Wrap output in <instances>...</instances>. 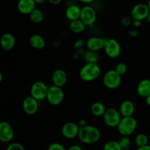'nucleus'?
Masks as SVG:
<instances>
[{"label": "nucleus", "instance_id": "f257e3e1", "mask_svg": "<svg viewBox=\"0 0 150 150\" xmlns=\"http://www.w3.org/2000/svg\"><path fill=\"white\" fill-rule=\"evenodd\" d=\"M100 136L101 133L99 129L95 126L89 125L83 127H80L78 135L79 140L87 144L97 143L100 139Z\"/></svg>", "mask_w": 150, "mask_h": 150}, {"label": "nucleus", "instance_id": "f03ea898", "mask_svg": "<svg viewBox=\"0 0 150 150\" xmlns=\"http://www.w3.org/2000/svg\"><path fill=\"white\" fill-rule=\"evenodd\" d=\"M101 73V69L98 63H86L79 72L80 78L86 82L96 80Z\"/></svg>", "mask_w": 150, "mask_h": 150}, {"label": "nucleus", "instance_id": "7ed1b4c3", "mask_svg": "<svg viewBox=\"0 0 150 150\" xmlns=\"http://www.w3.org/2000/svg\"><path fill=\"white\" fill-rule=\"evenodd\" d=\"M118 132L122 136H129L133 134L137 127V121L133 117H122L120 123L117 125Z\"/></svg>", "mask_w": 150, "mask_h": 150}, {"label": "nucleus", "instance_id": "20e7f679", "mask_svg": "<svg viewBox=\"0 0 150 150\" xmlns=\"http://www.w3.org/2000/svg\"><path fill=\"white\" fill-rule=\"evenodd\" d=\"M64 93L62 87L54 84L48 86L46 100L51 105H58L61 104L64 100Z\"/></svg>", "mask_w": 150, "mask_h": 150}, {"label": "nucleus", "instance_id": "39448f33", "mask_svg": "<svg viewBox=\"0 0 150 150\" xmlns=\"http://www.w3.org/2000/svg\"><path fill=\"white\" fill-rule=\"evenodd\" d=\"M121 82L122 76L116 71L115 69L107 71L103 76V83L108 89H117L120 86Z\"/></svg>", "mask_w": 150, "mask_h": 150}, {"label": "nucleus", "instance_id": "423d86ee", "mask_svg": "<svg viewBox=\"0 0 150 150\" xmlns=\"http://www.w3.org/2000/svg\"><path fill=\"white\" fill-rule=\"evenodd\" d=\"M48 86L44 82L35 81L32 85L30 89V95L38 101L46 99Z\"/></svg>", "mask_w": 150, "mask_h": 150}, {"label": "nucleus", "instance_id": "0eeeda50", "mask_svg": "<svg viewBox=\"0 0 150 150\" xmlns=\"http://www.w3.org/2000/svg\"><path fill=\"white\" fill-rule=\"evenodd\" d=\"M103 48L106 55L111 59L117 58L121 53V47L120 43L117 42V40L113 38L105 40Z\"/></svg>", "mask_w": 150, "mask_h": 150}, {"label": "nucleus", "instance_id": "6e6552de", "mask_svg": "<svg viewBox=\"0 0 150 150\" xmlns=\"http://www.w3.org/2000/svg\"><path fill=\"white\" fill-rule=\"evenodd\" d=\"M122 119L120 111L114 108L106 109L103 115V120L106 125L110 127H117Z\"/></svg>", "mask_w": 150, "mask_h": 150}, {"label": "nucleus", "instance_id": "1a4fd4ad", "mask_svg": "<svg viewBox=\"0 0 150 150\" xmlns=\"http://www.w3.org/2000/svg\"><path fill=\"white\" fill-rule=\"evenodd\" d=\"M80 19L86 25V26H92L96 21V11L92 6H84L81 8Z\"/></svg>", "mask_w": 150, "mask_h": 150}, {"label": "nucleus", "instance_id": "9d476101", "mask_svg": "<svg viewBox=\"0 0 150 150\" xmlns=\"http://www.w3.org/2000/svg\"><path fill=\"white\" fill-rule=\"evenodd\" d=\"M149 13V10L147 4L139 3L132 8L130 11V17L133 20H139L142 21L146 19Z\"/></svg>", "mask_w": 150, "mask_h": 150}, {"label": "nucleus", "instance_id": "9b49d317", "mask_svg": "<svg viewBox=\"0 0 150 150\" xmlns=\"http://www.w3.org/2000/svg\"><path fill=\"white\" fill-rule=\"evenodd\" d=\"M14 136V130L13 127L7 122H0V142H10Z\"/></svg>", "mask_w": 150, "mask_h": 150}, {"label": "nucleus", "instance_id": "f8f14e48", "mask_svg": "<svg viewBox=\"0 0 150 150\" xmlns=\"http://www.w3.org/2000/svg\"><path fill=\"white\" fill-rule=\"evenodd\" d=\"M79 125L75 122H69L62 126L61 130L62 135L67 139H72L78 136L79 132Z\"/></svg>", "mask_w": 150, "mask_h": 150}, {"label": "nucleus", "instance_id": "ddd939ff", "mask_svg": "<svg viewBox=\"0 0 150 150\" xmlns=\"http://www.w3.org/2000/svg\"><path fill=\"white\" fill-rule=\"evenodd\" d=\"M23 110L26 114L28 115H33L39 108V105H38V100H37L33 97L28 96L24 98L23 101Z\"/></svg>", "mask_w": 150, "mask_h": 150}, {"label": "nucleus", "instance_id": "4468645a", "mask_svg": "<svg viewBox=\"0 0 150 150\" xmlns=\"http://www.w3.org/2000/svg\"><path fill=\"white\" fill-rule=\"evenodd\" d=\"M35 0H19L17 4L18 10L23 15H29L36 7Z\"/></svg>", "mask_w": 150, "mask_h": 150}, {"label": "nucleus", "instance_id": "2eb2a0df", "mask_svg": "<svg viewBox=\"0 0 150 150\" xmlns=\"http://www.w3.org/2000/svg\"><path fill=\"white\" fill-rule=\"evenodd\" d=\"M16 44V38L11 33H4L0 38V45L6 51H11Z\"/></svg>", "mask_w": 150, "mask_h": 150}, {"label": "nucleus", "instance_id": "dca6fc26", "mask_svg": "<svg viewBox=\"0 0 150 150\" xmlns=\"http://www.w3.org/2000/svg\"><path fill=\"white\" fill-rule=\"evenodd\" d=\"M67 80V73L62 69H57L52 74V81L54 85L62 87L65 85Z\"/></svg>", "mask_w": 150, "mask_h": 150}, {"label": "nucleus", "instance_id": "f3484780", "mask_svg": "<svg viewBox=\"0 0 150 150\" xmlns=\"http://www.w3.org/2000/svg\"><path fill=\"white\" fill-rule=\"evenodd\" d=\"M104 43H105V40L103 38L99 37H92L88 39L86 42V47L89 50L98 52V51L103 48Z\"/></svg>", "mask_w": 150, "mask_h": 150}, {"label": "nucleus", "instance_id": "a211bd4d", "mask_svg": "<svg viewBox=\"0 0 150 150\" xmlns=\"http://www.w3.org/2000/svg\"><path fill=\"white\" fill-rule=\"evenodd\" d=\"M135 112V105L132 101L125 100L120 104V113L122 117H130Z\"/></svg>", "mask_w": 150, "mask_h": 150}, {"label": "nucleus", "instance_id": "6ab92c4d", "mask_svg": "<svg viewBox=\"0 0 150 150\" xmlns=\"http://www.w3.org/2000/svg\"><path fill=\"white\" fill-rule=\"evenodd\" d=\"M137 93L142 98H146L150 95V79H145L141 81L137 86Z\"/></svg>", "mask_w": 150, "mask_h": 150}, {"label": "nucleus", "instance_id": "aec40b11", "mask_svg": "<svg viewBox=\"0 0 150 150\" xmlns=\"http://www.w3.org/2000/svg\"><path fill=\"white\" fill-rule=\"evenodd\" d=\"M81 8L76 4H72L67 7L65 11V16L69 21L76 20L80 18Z\"/></svg>", "mask_w": 150, "mask_h": 150}, {"label": "nucleus", "instance_id": "412c9836", "mask_svg": "<svg viewBox=\"0 0 150 150\" xmlns=\"http://www.w3.org/2000/svg\"><path fill=\"white\" fill-rule=\"evenodd\" d=\"M29 44L35 49L41 50L45 47V40L41 35L35 34L29 38Z\"/></svg>", "mask_w": 150, "mask_h": 150}, {"label": "nucleus", "instance_id": "4be33fe9", "mask_svg": "<svg viewBox=\"0 0 150 150\" xmlns=\"http://www.w3.org/2000/svg\"><path fill=\"white\" fill-rule=\"evenodd\" d=\"M69 27H70L71 32H74V33H81L86 29V25L79 18L71 21L70 22Z\"/></svg>", "mask_w": 150, "mask_h": 150}, {"label": "nucleus", "instance_id": "5701e85b", "mask_svg": "<svg viewBox=\"0 0 150 150\" xmlns=\"http://www.w3.org/2000/svg\"><path fill=\"white\" fill-rule=\"evenodd\" d=\"M106 108L103 103L100 102H95L91 106V112L95 117H103Z\"/></svg>", "mask_w": 150, "mask_h": 150}, {"label": "nucleus", "instance_id": "b1692460", "mask_svg": "<svg viewBox=\"0 0 150 150\" xmlns=\"http://www.w3.org/2000/svg\"><path fill=\"white\" fill-rule=\"evenodd\" d=\"M83 59L86 63H98L99 61V55L97 51L88 49L83 54Z\"/></svg>", "mask_w": 150, "mask_h": 150}, {"label": "nucleus", "instance_id": "393cba45", "mask_svg": "<svg viewBox=\"0 0 150 150\" xmlns=\"http://www.w3.org/2000/svg\"><path fill=\"white\" fill-rule=\"evenodd\" d=\"M29 16L31 21L34 23H40L44 18L43 13L37 8H35Z\"/></svg>", "mask_w": 150, "mask_h": 150}, {"label": "nucleus", "instance_id": "a878e982", "mask_svg": "<svg viewBox=\"0 0 150 150\" xmlns=\"http://www.w3.org/2000/svg\"><path fill=\"white\" fill-rule=\"evenodd\" d=\"M148 137L144 133H139L135 138V143L138 147L148 144Z\"/></svg>", "mask_w": 150, "mask_h": 150}, {"label": "nucleus", "instance_id": "bb28decb", "mask_svg": "<svg viewBox=\"0 0 150 150\" xmlns=\"http://www.w3.org/2000/svg\"><path fill=\"white\" fill-rule=\"evenodd\" d=\"M118 142L116 141H109L106 142L103 146V150H122Z\"/></svg>", "mask_w": 150, "mask_h": 150}, {"label": "nucleus", "instance_id": "cd10ccee", "mask_svg": "<svg viewBox=\"0 0 150 150\" xmlns=\"http://www.w3.org/2000/svg\"><path fill=\"white\" fill-rule=\"evenodd\" d=\"M118 142L122 149H129V147L130 146V144H131V141L129 139L128 136H122V137L120 139V141Z\"/></svg>", "mask_w": 150, "mask_h": 150}, {"label": "nucleus", "instance_id": "c85d7f7f", "mask_svg": "<svg viewBox=\"0 0 150 150\" xmlns=\"http://www.w3.org/2000/svg\"><path fill=\"white\" fill-rule=\"evenodd\" d=\"M115 70L121 76L125 74L127 71V65L124 62H120L116 65Z\"/></svg>", "mask_w": 150, "mask_h": 150}, {"label": "nucleus", "instance_id": "c756f323", "mask_svg": "<svg viewBox=\"0 0 150 150\" xmlns=\"http://www.w3.org/2000/svg\"><path fill=\"white\" fill-rule=\"evenodd\" d=\"M6 150H25V148L21 144L15 142V143H12L8 145Z\"/></svg>", "mask_w": 150, "mask_h": 150}, {"label": "nucleus", "instance_id": "7c9ffc66", "mask_svg": "<svg viewBox=\"0 0 150 150\" xmlns=\"http://www.w3.org/2000/svg\"><path fill=\"white\" fill-rule=\"evenodd\" d=\"M48 150H67L61 144L59 143H52L48 146Z\"/></svg>", "mask_w": 150, "mask_h": 150}, {"label": "nucleus", "instance_id": "2f4dec72", "mask_svg": "<svg viewBox=\"0 0 150 150\" xmlns=\"http://www.w3.org/2000/svg\"><path fill=\"white\" fill-rule=\"evenodd\" d=\"M132 20L133 19L131 18V17H127V16H125V17H123L122 18L121 20V23L124 26H129L131 25L132 23Z\"/></svg>", "mask_w": 150, "mask_h": 150}, {"label": "nucleus", "instance_id": "473e14b6", "mask_svg": "<svg viewBox=\"0 0 150 150\" xmlns=\"http://www.w3.org/2000/svg\"><path fill=\"white\" fill-rule=\"evenodd\" d=\"M84 45V42L82 39H79L75 42L74 43V48L76 49H81L82 48Z\"/></svg>", "mask_w": 150, "mask_h": 150}, {"label": "nucleus", "instance_id": "72a5a7b5", "mask_svg": "<svg viewBox=\"0 0 150 150\" xmlns=\"http://www.w3.org/2000/svg\"><path fill=\"white\" fill-rule=\"evenodd\" d=\"M128 35L132 38H136V37L139 36V33L136 29H130L128 32Z\"/></svg>", "mask_w": 150, "mask_h": 150}, {"label": "nucleus", "instance_id": "f704fd0d", "mask_svg": "<svg viewBox=\"0 0 150 150\" xmlns=\"http://www.w3.org/2000/svg\"><path fill=\"white\" fill-rule=\"evenodd\" d=\"M67 150H83V149L79 145H73V146H70Z\"/></svg>", "mask_w": 150, "mask_h": 150}, {"label": "nucleus", "instance_id": "c9c22d12", "mask_svg": "<svg viewBox=\"0 0 150 150\" xmlns=\"http://www.w3.org/2000/svg\"><path fill=\"white\" fill-rule=\"evenodd\" d=\"M133 24L134 26V27L138 28L142 26V21H139V20H133Z\"/></svg>", "mask_w": 150, "mask_h": 150}, {"label": "nucleus", "instance_id": "e433bc0d", "mask_svg": "<svg viewBox=\"0 0 150 150\" xmlns=\"http://www.w3.org/2000/svg\"><path fill=\"white\" fill-rule=\"evenodd\" d=\"M47 1H48L49 3H51V4H55L56 5V4H60L62 0H47Z\"/></svg>", "mask_w": 150, "mask_h": 150}, {"label": "nucleus", "instance_id": "4c0bfd02", "mask_svg": "<svg viewBox=\"0 0 150 150\" xmlns=\"http://www.w3.org/2000/svg\"><path fill=\"white\" fill-rule=\"evenodd\" d=\"M79 127H83V126H86L87 125V122H86V121L85 120H81L80 121H79Z\"/></svg>", "mask_w": 150, "mask_h": 150}, {"label": "nucleus", "instance_id": "58836bf2", "mask_svg": "<svg viewBox=\"0 0 150 150\" xmlns=\"http://www.w3.org/2000/svg\"><path fill=\"white\" fill-rule=\"evenodd\" d=\"M137 150H150V146L149 145L146 144V145H144V146H139V147L137 149Z\"/></svg>", "mask_w": 150, "mask_h": 150}, {"label": "nucleus", "instance_id": "ea45409f", "mask_svg": "<svg viewBox=\"0 0 150 150\" xmlns=\"http://www.w3.org/2000/svg\"><path fill=\"white\" fill-rule=\"evenodd\" d=\"M78 1H81V2L85 3V4H90V3L93 2L95 0H78Z\"/></svg>", "mask_w": 150, "mask_h": 150}, {"label": "nucleus", "instance_id": "a19ab883", "mask_svg": "<svg viewBox=\"0 0 150 150\" xmlns=\"http://www.w3.org/2000/svg\"><path fill=\"white\" fill-rule=\"evenodd\" d=\"M47 0H35V1L36 2V4H43Z\"/></svg>", "mask_w": 150, "mask_h": 150}, {"label": "nucleus", "instance_id": "79ce46f5", "mask_svg": "<svg viewBox=\"0 0 150 150\" xmlns=\"http://www.w3.org/2000/svg\"><path fill=\"white\" fill-rule=\"evenodd\" d=\"M145 100H146V103L149 106H150V95L149 96L146 97V98H145Z\"/></svg>", "mask_w": 150, "mask_h": 150}, {"label": "nucleus", "instance_id": "37998d69", "mask_svg": "<svg viewBox=\"0 0 150 150\" xmlns=\"http://www.w3.org/2000/svg\"><path fill=\"white\" fill-rule=\"evenodd\" d=\"M146 20L147 21V22H148V23H150V12H149V14H148L147 17L146 18Z\"/></svg>", "mask_w": 150, "mask_h": 150}, {"label": "nucleus", "instance_id": "c03bdc74", "mask_svg": "<svg viewBox=\"0 0 150 150\" xmlns=\"http://www.w3.org/2000/svg\"><path fill=\"white\" fill-rule=\"evenodd\" d=\"M2 80H3V75H2V73L0 72V83L2 81Z\"/></svg>", "mask_w": 150, "mask_h": 150}, {"label": "nucleus", "instance_id": "a18cd8bd", "mask_svg": "<svg viewBox=\"0 0 150 150\" xmlns=\"http://www.w3.org/2000/svg\"><path fill=\"white\" fill-rule=\"evenodd\" d=\"M147 5H148V7H149V12H150V0H149V1H148Z\"/></svg>", "mask_w": 150, "mask_h": 150}, {"label": "nucleus", "instance_id": "49530a36", "mask_svg": "<svg viewBox=\"0 0 150 150\" xmlns=\"http://www.w3.org/2000/svg\"><path fill=\"white\" fill-rule=\"evenodd\" d=\"M122 150H130L129 149H122Z\"/></svg>", "mask_w": 150, "mask_h": 150}, {"label": "nucleus", "instance_id": "de8ad7c7", "mask_svg": "<svg viewBox=\"0 0 150 150\" xmlns=\"http://www.w3.org/2000/svg\"><path fill=\"white\" fill-rule=\"evenodd\" d=\"M100 1H104V0H100Z\"/></svg>", "mask_w": 150, "mask_h": 150}]
</instances>
